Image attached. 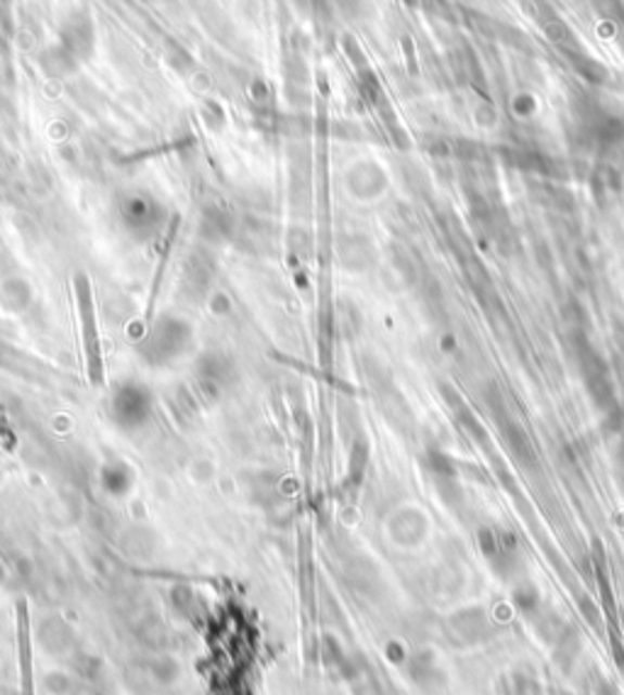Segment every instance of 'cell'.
I'll return each instance as SVG.
<instances>
[{
  "label": "cell",
  "instance_id": "1",
  "mask_svg": "<svg viewBox=\"0 0 624 695\" xmlns=\"http://www.w3.org/2000/svg\"><path fill=\"white\" fill-rule=\"evenodd\" d=\"M76 301H78V317H81V340H84L88 381L93 386H103L105 369H103L101 337H98V325H95L93 291H91V281H88L84 274L76 276Z\"/></svg>",
  "mask_w": 624,
  "mask_h": 695
}]
</instances>
